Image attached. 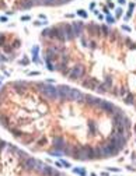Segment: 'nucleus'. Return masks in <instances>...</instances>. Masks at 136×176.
I'll use <instances>...</instances> for the list:
<instances>
[{
  "label": "nucleus",
  "instance_id": "nucleus-1",
  "mask_svg": "<svg viewBox=\"0 0 136 176\" xmlns=\"http://www.w3.org/2000/svg\"><path fill=\"white\" fill-rule=\"evenodd\" d=\"M35 87L42 94V97L45 99H49V101H56L58 99V88H56V85L45 83V81H39V83L35 84Z\"/></svg>",
  "mask_w": 136,
  "mask_h": 176
},
{
  "label": "nucleus",
  "instance_id": "nucleus-2",
  "mask_svg": "<svg viewBox=\"0 0 136 176\" xmlns=\"http://www.w3.org/2000/svg\"><path fill=\"white\" fill-rule=\"evenodd\" d=\"M97 154H98V158H109V156H115V151L112 150V147L109 145L108 143H102L100 144L97 148Z\"/></svg>",
  "mask_w": 136,
  "mask_h": 176
},
{
  "label": "nucleus",
  "instance_id": "nucleus-3",
  "mask_svg": "<svg viewBox=\"0 0 136 176\" xmlns=\"http://www.w3.org/2000/svg\"><path fill=\"white\" fill-rule=\"evenodd\" d=\"M86 76V69H84V66L80 64V63H77L76 66H73V69L70 70L69 73V80H73V81H77V80H82Z\"/></svg>",
  "mask_w": 136,
  "mask_h": 176
},
{
  "label": "nucleus",
  "instance_id": "nucleus-4",
  "mask_svg": "<svg viewBox=\"0 0 136 176\" xmlns=\"http://www.w3.org/2000/svg\"><path fill=\"white\" fill-rule=\"evenodd\" d=\"M52 39L58 41V42H66V35H65V29H63V24H58V25L52 27Z\"/></svg>",
  "mask_w": 136,
  "mask_h": 176
},
{
  "label": "nucleus",
  "instance_id": "nucleus-5",
  "mask_svg": "<svg viewBox=\"0 0 136 176\" xmlns=\"http://www.w3.org/2000/svg\"><path fill=\"white\" fill-rule=\"evenodd\" d=\"M73 158H75V159H77V161H89L86 145H75Z\"/></svg>",
  "mask_w": 136,
  "mask_h": 176
},
{
  "label": "nucleus",
  "instance_id": "nucleus-6",
  "mask_svg": "<svg viewBox=\"0 0 136 176\" xmlns=\"http://www.w3.org/2000/svg\"><path fill=\"white\" fill-rule=\"evenodd\" d=\"M69 101H72V102H79V104H84V102H86V94H83L82 91H79V90H76V88H70Z\"/></svg>",
  "mask_w": 136,
  "mask_h": 176
},
{
  "label": "nucleus",
  "instance_id": "nucleus-7",
  "mask_svg": "<svg viewBox=\"0 0 136 176\" xmlns=\"http://www.w3.org/2000/svg\"><path fill=\"white\" fill-rule=\"evenodd\" d=\"M58 88V99L59 101H69L70 87L69 85H56Z\"/></svg>",
  "mask_w": 136,
  "mask_h": 176
},
{
  "label": "nucleus",
  "instance_id": "nucleus-8",
  "mask_svg": "<svg viewBox=\"0 0 136 176\" xmlns=\"http://www.w3.org/2000/svg\"><path fill=\"white\" fill-rule=\"evenodd\" d=\"M37 163H38V159H35L32 156H28L25 161H23V168H24V170H27V172H32L34 168L37 166Z\"/></svg>",
  "mask_w": 136,
  "mask_h": 176
},
{
  "label": "nucleus",
  "instance_id": "nucleus-9",
  "mask_svg": "<svg viewBox=\"0 0 136 176\" xmlns=\"http://www.w3.org/2000/svg\"><path fill=\"white\" fill-rule=\"evenodd\" d=\"M82 85L84 88H90V90H97V87L100 85V83L93 77H84V80L82 81Z\"/></svg>",
  "mask_w": 136,
  "mask_h": 176
},
{
  "label": "nucleus",
  "instance_id": "nucleus-10",
  "mask_svg": "<svg viewBox=\"0 0 136 176\" xmlns=\"http://www.w3.org/2000/svg\"><path fill=\"white\" fill-rule=\"evenodd\" d=\"M65 145H66V141H65V138L62 136H55L53 137V140H52V147H53V150L63 151Z\"/></svg>",
  "mask_w": 136,
  "mask_h": 176
},
{
  "label": "nucleus",
  "instance_id": "nucleus-11",
  "mask_svg": "<svg viewBox=\"0 0 136 176\" xmlns=\"http://www.w3.org/2000/svg\"><path fill=\"white\" fill-rule=\"evenodd\" d=\"M72 28H73V31H75L76 38H80V36L83 35L84 22H83V21H73V22H72Z\"/></svg>",
  "mask_w": 136,
  "mask_h": 176
},
{
  "label": "nucleus",
  "instance_id": "nucleus-12",
  "mask_svg": "<svg viewBox=\"0 0 136 176\" xmlns=\"http://www.w3.org/2000/svg\"><path fill=\"white\" fill-rule=\"evenodd\" d=\"M98 109H101V111L107 112V113H114L115 106H114V104H111V102H108V101H104V99H101V102H100V105H98Z\"/></svg>",
  "mask_w": 136,
  "mask_h": 176
},
{
  "label": "nucleus",
  "instance_id": "nucleus-13",
  "mask_svg": "<svg viewBox=\"0 0 136 176\" xmlns=\"http://www.w3.org/2000/svg\"><path fill=\"white\" fill-rule=\"evenodd\" d=\"M63 29H65V35H66V39H68V41H73V39L76 38L75 31H73V28H72V24L63 22Z\"/></svg>",
  "mask_w": 136,
  "mask_h": 176
},
{
  "label": "nucleus",
  "instance_id": "nucleus-14",
  "mask_svg": "<svg viewBox=\"0 0 136 176\" xmlns=\"http://www.w3.org/2000/svg\"><path fill=\"white\" fill-rule=\"evenodd\" d=\"M100 102H101V99H100V98H95V97H93V95H86V104L89 105V106L98 108Z\"/></svg>",
  "mask_w": 136,
  "mask_h": 176
},
{
  "label": "nucleus",
  "instance_id": "nucleus-15",
  "mask_svg": "<svg viewBox=\"0 0 136 176\" xmlns=\"http://www.w3.org/2000/svg\"><path fill=\"white\" fill-rule=\"evenodd\" d=\"M14 88L17 90V91L20 92V94H23V92L27 91V87H28V83H24V81H15L14 83Z\"/></svg>",
  "mask_w": 136,
  "mask_h": 176
},
{
  "label": "nucleus",
  "instance_id": "nucleus-16",
  "mask_svg": "<svg viewBox=\"0 0 136 176\" xmlns=\"http://www.w3.org/2000/svg\"><path fill=\"white\" fill-rule=\"evenodd\" d=\"M86 150H87V156H89V161L91 159H98V154H97V150L90 147V145H86Z\"/></svg>",
  "mask_w": 136,
  "mask_h": 176
},
{
  "label": "nucleus",
  "instance_id": "nucleus-17",
  "mask_svg": "<svg viewBox=\"0 0 136 176\" xmlns=\"http://www.w3.org/2000/svg\"><path fill=\"white\" fill-rule=\"evenodd\" d=\"M34 7V3L31 0H20V8L21 10H30Z\"/></svg>",
  "mask_w": 136,
  "mask_h": 176
},
{
  "label": "nucleus",
  "instance_id": "nucleus-18",
  "mask_svg": "<svg viewBox=\"0 0 136 176\" xmlns=\"http://www.w3.org/2000/svg\"><path fill=\"white\" fill-rule=\"evenodd\" d=\"M53 172H55L53 168L45 163V166H44V169H42V172H41V176H52L53 175Z\"/></svg>",
  "mask_w": 136,
  "mask_h": 176
},
{
  "label": "nucleus",
  "instance_id": "nucleus-19",
  "mask_svg": "<svg viewBox=\"0 0 136 176\" xmlns=\"http://www.w3.org/2000/svg\"><path fill=\"white\" fill-rule=\"evenodd\" d=\"M87 28H89L90 31H91V34H94V35H100V34H101V27L97 25V24H89Z\"/></svg>",
  "mask_w": 136,
  "mask_h": 176
},
{
  "label": "nucleus",
  "instance_id": "nucleus-20",
  "mask_svg": "<svg viewBox=\"0 0 136 176\" xmlns=\"http://www.w3.org/2000/svg\"><path fill=\"white\" fill-rule=\"evenodd\" d=\"M73 151H75V145H72V144H68L65 145V148H63V155H72L73 156Z\"/></svg>",
  "mask_w": 136,
  "mask_h": 176
},
{
  "label": "nucleus",
  "instance_id": "nucleus-21",
  "mask_svg": "<svg viewBox=\"0 0 136 176\" xmlns=\"http://www.w3.org/2000/svg\"><path fill=\"white\" fill-rule=\"evenodd\" d=\"M41 36L42 38H49V39H52V27L49 28H44L42 29V32H41Z\"/></svg>",
  "mask_w": 136,
  "mask_h": 176
},
{
  "label": "nucleus",
  "instance_id": "nucleus-22",
  "mask_svg": "<svg viewBox=\"0 0 136 176\" xmlns=\"http://www.w3.org/2000/svg\"><path fill=\"white\" fill-rule=\"evenodd\" d=\"M44 166H45V163H44V162H41V161H38V163H37V166L34 168V172H37L38 175H41V172H42V169H44Z\"/></svg>",
  "mask_w": 136,
  "mask_h": 176
},
{
  "label": "nucleus",
  "instance_id": "nucleus-23",
  "mask_svg": "<svg viewBox=\"0 0 136 176\" xmlns=\"http://www.w3.org/2000/svg\"><path fill=\"white\" fill-rule=\"evenodd\" d=\"M42 4L48 7H56V0H42Z\"/></svg>",
  "mask_w": 136,
  "mask_h": 176
},
{
  "label": "nucleus",
  "instance_id": "nucleus-24",
  "mask_svg": "<svg viewBox=\"0 0 136 176\" xmlns=\"http://www.w3.org/2000/svg\"><path fill=\"white\" fill-rule=\"evenodd\" d=\"M48 154L49 155H52V156H63V152L62 151H59V150H51V151H48Z\"/></svg>",
  "mask_w": 136,
  "mask_h": 176
},
{
  "label": "nucleus",
  "instance_id": "nucleus-25",
  "mask_svg": "<svg viewBox=\"0 0 136 176\" xmlns=\"http://www.w3.org/2000/svg\"><path fill=\"white\" fill-rule=\"evenodd\" d=\"M73 172L77 173V175H80V176H87V172H86V169H83V168H73Z\"/></svg>",
  "mask_w": 136,
  "mask_h": 176
},
{
  "label": "nucleus",
  "instance_id": "nucleus-26",
  "mask_svg": "<svg viewBox=\"0 0 136 176\" xmlns=\"http://www.w3.org/2000/svg\"><path fill=\"white\" fill-rule=\"evenodd\" d=\"M11 134H13L15 138H21V137H23V131L18 130V129H11Z\"/></svg>",
  "mask_w": 136,
  "mask_h": 176
},
{
  "label": "nucleus",
  "instance_id": "nucleus-27",
  "mask_svg": "<svg viewBox=\"0 0 136 176\" xmlns=\"http://www.w3.org/2000/svg\"><path fill=\"white\" fill-rule=\"evenodd\" d=\"M123 102L126 105H132L133 104V95H132V94H128V95L125 97V99H123Z\"/></svg>",
  "mask_w": 136,
  "mask_h": 176
},
{
  "label": "nucleus",
  "instance_id": "nucleus-28",
  "mask_svg": "<svg viewBox=\"0 0 136 176\" xmlns=\"http://www.w3.org/2000/svg\"><path fill=\"white\" fill-rule=\"evenodd\" d=\"M76 14H77V15H79V17H82V18H87V17H89V14H87V11H84V10H82V8H80V10H77V11H76Z\"/></svg>",
  "mask_w": 136,
  "mask_h": 176
},
{
  "label": "nucleus",
  "instance_id": "nucleus-29",
  "mask_svg": "<svg viewBox=\"0 0 136 176\" xmlns=\"http://www.w3.org/2000/svg\"><path fill=\"white\" fill-rule=\"evenodd\" d=\"M0 124H1L3 127H7V129H8V122H7L6 116H1V115H0Z\"/></svg>",
  "mask_w": 136,
  "mask_h": 176
},
{
  "label": "nucleus",
  "instance_id": "nucleus-30",
  "mask_svg": "<svg viewBox=\"0 0 136 176\" xmlns=\"http://www.w3.org/2000/svg\"><path fill=\"white\" fill-rule=\"evenodd\" d=\"M97 92H100V94H104V92H107V87H105V84L102 83V84H100L98 87H97V90H95Z\"/></svg>",
  "mask_w": 136,
  "mask_h": 176
},
{
  "label": "nucleus",
  "instance_id": "nucleus-31",
  "mask_svg": "<svg viewBox=\"0 0 136 176\" xmlns=\"http://www.w3.org/2000/svg\"><path fill=\"white\" fill-rule=\"evenodd\" d=\"M104 84H105V87H107V90H108V88H111V87H112V77H111V76H108V77L105 78V83H104Z\"/></svg>",
  "mask_w": 136,
  "mask_h": 176
},
{
  "label": "nucleus",
  "instance_id": "nucleus-32",
  "mask_svg": "<svg viewBox=\"0 0 136 176\" xmlns=\"http://www.w3.org/2000/svg\"><path fill=\"white\" fill-rule=\"evenodd\" d=\"M109 32H111V31L108 29V27H107V25H101V34L104 35V36H108Z\"/></svg>",
  "mask_w": 136,
  "mask_h": 176
},
{
  "label": "nucleus",
  "instance_id": "nucleus-33",
  "mask_svg": "<svg viewBox=\"0 0 136 176\" xmlns=\"http://www.w3.org/2000/svg\"><path fill=\"white\" fill-rule=\"evenodd\" d=\"M45 63H46V66H45V67H46L49 71H55V66H53V63H52V62H48V60H45Z\"/></svg>",
  "mask_w": 136,
  "mask_h": 176
},
{
  "label": "nucleus",
  "instance_id": "nucleus-34",
  "mask_svg": "<svg viewBox=\"0 0 136 176\" xmlns=\"http://www.w3.org/2000/svg\"><path fill=\"white\" fill-rule=\"evenodd\" d=\"M89 129H90V131H91V134H95V123L93 120L89 122Z\"/></svg>",
  "mask_w": 136,
  "mask_h": 176
},
{
  "label": "nucleus",
  "instance_id": "nucleus-35",
  "mask_svg": "<svg viewBox=\"0 0 136 176\" xmlns=\"http://www.w3.org/2000/svg\"><path fill=\"white\" fill-rule=\"evenodd\" d=\"M11 46H13V49H18V48L21 46L20 39H15V41H13V43H11Z\"/></svg>",
  "mask_w": 136,
  "mask_h": 176
},
{
  "label": "nucleus",
  "instance_id": "nucleus-36",
  "mask_svg": "<svg viewBox=\"0 0 136 176\" xmlns=\"http://www.w3.org/2000/svg\"><path fill=\"white\" fill-rule=\"evenodd\" d=\"M20 64H21V66H28V64H30V59L24 56V57L20 60Z\"/></svg>",
  "mask_w": 136,
  "mask_h": 176
},
{
  "label": "nucleus",
  "instance_id": "nucleus-37",
  "mask_svg": "<svg viewBox=\"0 0 136 176\" xmlns=\"http://www.w3.org/2000/svg\"><path fill=\"white\" fill-rule=\"evenodd\" d=\"M32 62L37 63V64H41V59H39V55H32Z\"/></svg>",
  "mask_w": 136,
  "mask_h": 176
},
{
  "label": "nucleus",
  "instance_id": "nucleus-38",
  "mask_svg": "<svg viewBox=\"0 0 136 176\" xmlns=\"http://www.w3.org/2000/svg\"><path fill=\"white\" fill-rule=\"evenodd\" d=\"M3 50H4L6 53H11V52H13V46L4 45V46H3Z\"/></svg>",
  "mask_w": 136,
  "mask_h": 176
},
{
  "label": "nucleus",
  "instance_id": "nucleus-39",
  "mask_svg": "<svg viewBox=\"0 0 136 176\" xmlns=\"http://www.w3.org/2000/svg\"><path fill=\"white\" fill-rule=\"evenodd\" d=\"M105 20H107V22H108V24H114V22H115V18H114L111 14H109V15H107V17H105Z\"/></svg>",
  "mask_w": 136,
  "mask_h": 176
},
{
  "label": "nucleus",
  "instance_id": "nucleus-40",
  "mask_svg": "<svg viewBox=\"0 0 136 176\" xmlns=\"http://www.w3.org/2000/svg\"><path fill=\"white\" fill-rule=\"evenodd\" d=\"M31 52H32V55H38V53H39V46L34 45L32 46V49H31Z\"/></svg>",
  "mask_w": 136,
  "mask_h": 176
},
{
  "label": "nucleus",
  "instance_id": "nucleus-41",
  "mask_svg": "<svg viewBox=\"0 0 136 176\" xmlns=\"http://www.w3.org/2000/svg\"><path fill=\"white\" fill-rule=\"evenodd\" d=\"M116 11H115V18H119L121 15H122V8L121 7H118V8H115Z\"/></svg>",
  "mask_w": 136,
  "mask_h": 176
},
{
  "label": "nucleus",
  "instance_id": "nucleus-42",
  "mask_svg": "<svg viewBox=\"0 0 136 176\" xmlns=\"http://www.w3.org/2000/svg\"><path fill=\"white\" fill-rule=\"evenodd\" d=\"M6 45V36L3 34H0V46H4Z\"/></svg>",
  "mask_w": 136,
  "mask_h": 176
},
{
  "label": "nucleus",
  "instance_id": "nucleus-43",
  "mask_svg": "<svg viewBox=\"0 0 136 176\" xmlns=\"http://www.w3.org/2000/svg\"><path fill=\"white\" fill-rule=\"evenodd\" d=\"M59 161L62 162V165H63V168H70V166H72V165H70V163H69L68 161H65V159H59Z\"/></svg>",
  "mask_w": 136,
  "mask_h": 176
},
{
  "label": "nucleus",
  "instance_id": "nucleus-44",
  "mask_svg": "<svg viewBox=\"0 0 136 176\" xmlns=\"http://www.w3.org/2000/svg\"><path fill=\"white\" fill-rule=\"evenodd\" d=\"M30 20H31V15H23V17H21V21H23V22H27V21H30Z\"/></svg>",
  "mask_w": 136,
  "mask_h": 176
},
{
  "label": "nucleus",
  "instance_id": "nucleus-45",
  "mask_svg": "<svg viewBox=\"0 0 136 176\" xmlns=\"http://www.w3.org/2000/svg\"><path fill=\"white\" fill-rule=\"evenodd\" d=\"M32 3H34V6H44L42 4V0H31Z\"/></svg>",
  "mask_w": 136,
  "mask_h": 176
},
{
  "label": "nucleus",
  "instance_id": "nucleus-46",
  "mask_svg": "<svg viewBox=\"0 0 136 176\" xmlns=\"http://www.w3.org/2000/svg\"><path fill=\"white\" fill-rule=\"evenodd\" d=\"M34 138H32V136H30V137H27V138H24V144H28V143H31Z\"/></svg>",
  "mask_w": 136,
  "mask_h": 176
},
{
  "label": "nucleus",
  "instance_id": "nucleus-47",
  "mask_svg": "<svg viewBox=\"0 0 136 176\" xmlns=\"http://www.w3.org/2000/svg\"><path fill=\"white\" fill-rule=\"evenodd\" d=\"M8 18H7V15H0V22H7Z\"/></svg>",
  "mask_w": 136,
  "mask_h": 176
},
{
  "label": "nucleus",
  "instance_id": "nucleus-48",
  "mask_svg": "<svg viewBox=\"0 0 136 176\" xmlns=\"http://www.w3.org/2000/svg\"><path fill=\"white\" fill-rule=\"evenodd\" d=\"M80 41H82V45L83 46H87V41H86V38H84V36H80Z\"/></svg>",
  "mask_w": 136,
  "mask_h": 176
},
{
  "label": "nucleus",
  "instance_id": "nucleus-49",
  "mask_svg": "<svg viewBox=\"0 0 136 176\" xmlns=\"http://www.w3.org/2000/svg\"><path fill=\"white\" fill-rule=\"evenodd\" d=\"M7 147V143L6 141H0V151L3 150V148H6Z\"/></svg>",
  "mask_w": 136,
  "mask_h": 176
},
{
  "label": "nucleus",
  "instance_id": "nucleus-50",
  "mask_svg": "<svg viewBox=\"0 0 136 176\" xmlns=\"http://www.w3.org/2000/svg\"><path fill=\"white\" fill-rule=\"evenodd\" d=\"M41 73L39 71H31V73H28V76H39Z\"/></svg>",
  "mask_w": 136,
  "mask_h": 176
},
{
  "label": "nucleus",
  "instance_id": "nucleus-51",
  "mask_svg": "<svg viewBox=\"0 0 136 176\" xmlns=\"http://www.w3.org/2000/svg\"><path fill=\"white\" fill-rule=\"evenodd\" d=\"M89 43H90V48H91V49H95V42L94 41H90Z\"/></svg>",
  "mask_w": 136,
  "mask_h": 176
},
{
  "label": "nucleus",
  "instance_id": "nucleus-52",
  "mask_svg": "<svg viewBox=\"0 0 136 176\" xmlns=\"http://www.w3.org/2000/svg\"><path fill=\"white\" fill-rule=\"evenodd\" d=\"M32 24H34L35 27H41V25H42V21H34Z\"/></svg>",
  "mask_w": 136,
  "mask_h": 176
},
{
  "label": "nucleus",
  "instance_id": "nucleus-53",
  "mask_svg": "<svg viewBox=\"0 0 136 176\" xmlns=\"http://www.w3.org/2000/svg\"><path fill=\"white\" fill-rule=\"evenodd\" d=\"M52 176H63V173H60L59 170H55V172H53V175H52Z\"/></svg>",
  "mask_w": 136,
  "mask_h": 176
},
{
  "label": "nucleus",
  "instance_id": "nucleus-54",
  "mask_svg": "<svg viewBox=\"0 0 136 176\" xmlns=\"http://www.w3.org/2000/svg\"><path fill=\"white\" fill-rule=\"evenodd\" d=\"M94 8H95V3L93 1V3H90V10H91V11H94Z\"/></svg>",
  "mask_w": 136,
  "mask_h": 176
},
{
  "label": "nucleus",
  "instance_id": "nucleus-55",
  "mask_svg": "<svg viewBox=\"0 0 136 176\" xmlns=\"http://www.w3.org/2000/svg\"><path fill=\"white\" fill-rule=\"evenodd\" d=\"M122 29H123V31H128V32L130 31V28L128 25H122Z\"/></svg>",
  "mask_w": 136,
  "mask_h": 176
},
{
  "label": "nucleus",
  "instance_id": "nucleus-56",
  "mask_svg": "<svg viewBox=\"0 0 136 176\" xmlns=\"http://www.w3.org/2000/svg\"><path fill=\"white\" fill-rule=\"evenodd\" d=\"M44 143H46V140H45V138H41V140L38 141V144H39V145H44Z\"/></svg>",
  "mask_w": 136,
  "mask_h": 176
},
{
  "label": "nucleus",
  "instance_id": "nucleus-57",
  "mask_svg": "<svg viewBox=\"0 0 136 176\" xmlns=\"http://www.w3.org/2000/svg\"><path fill=\"white\" fill-rule=\"evenodd\" d=\"M65 17H66V18H73V17H75V14H70V13H68L66 15H65Z\"/></svg>",
  "mask_w": 136,
  "mask_h": 176
},
{
  "label": "nucleus",
  "instance_id": "nucleus-58",
  "mask_svg": "<svg viewBox=\"0 0 136 176\" xmlns=\"http://www.w3.org/2000/svg\"><path fill=\"white\" fill-rule=\"evenodd\" d=\"M102 10H104V13H105V15H109V10L107 8V7H104Z\"/></svg>",
  "mask_w": 136,
  "mask_h": 176
},
{
  "label": "nucleus",
  "instance_id": "nucleus-59",
  "mask_svg": "<svg viewBox=\"0 0 136 176\" xmlns=\"http://www.w3.org/2000/svg\"><path fill=\"white\" fill-rule=\"evenodd\" d=\"M129 11H132V10H133V8H135V4H133V3H129Z\"/></svg>",
  "mask_w": 136,
  "mask_h": 176
},
{
  "label": "nucleus",
  "instance_id": "nucleus-60",
  "mask_svg": "<svg viewBox=\"0 0 136 176\" xmlns=\"http://www.w3.org/2000/svg\"><path fill=\"white\" fill-rule=\"evenodd\" d=\"M125 92H126V90H125V88H121V92H119V94H121V95H125Z\"/></svg>",
  "mask_w": 136,
  "mask_h": 176
},
{
  "label": "nucleus",
  "instance_id": "nucleus-61",
  "mask_svg": "<svg viewBox=\"0 0 136 176\" xmlns=\"http://www.w3.org/2000/svg\"><path fill=\"white\" fill-rule=\"evenodd\" d=\"M39 18H41V20H46V17H45L44 14H39Z\"/></svg>",
  "mask_w": 136,
  "mask_h": 176
},
{
  "label": "nucleus",
  "instance_id": "nucleus-62",
  "mask_svg": "<svg viewBox=\"0 0 136 176\" xmlns=\"http://www.w3.org/2000/svg\"><path fill=\"white\" fill-rule=\"evenodd\" d=\"M118 1H119V3H121V4H125V3H126V1H125V0H118Z\"/></svg>",
  "mask_w": 136,
  "mask_h": 176
},
{
  "label": "nucleus",
  "instance_id": "nucleus-63",
  "mask_svg": "<svg viewBox=\"0 0 136 176\" xmlns=\"http://www.w3.org/2000/svg\"><path fill=\"white\" fill-rule=\"evenodd\" d=\"M102 176H108V173L107 172H102Z\"/></svg>",
  "mask_w": 136,
  "mask_h": 176
},
{
  "label": "nucleus",
  "instance_id": "nucleus-64",
  "mask_svg": "<svg viewBox=\"0 0 136 176\" xmlns=\"http://www.w3.org/2000/svg\"><path fill=\"white\" fill-rule=\"evenodd\" d=\"M91 176H97V175H94V173H91Z\"/></svg>",
  "mask_w": 136,
  "mask_h": 176
}]
</instances>
